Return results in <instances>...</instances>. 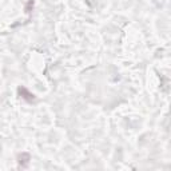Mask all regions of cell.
<instances>
[{
    "label": "cell",
    "instance_id": "cell-1",
    "mask_svg": "<svg viewBox=\"0 0 171 171\" xmlns=\"http://www.w3.org/2000/svg\"><path fill=\"white\" fill-rule=\"evenodd\" d=\"M19 94H20V96H22L23 99H26L27 102H32V100H35V95L31 94L27 88H24V87L19 88Z\"/></svg>",
    "mask_w": 171,
    "mask_h": 171
},
{
    "label": "cell",
    "instance_id": "cell-2",
    "mask_svg": "<svg viewBox=\"0 0 171 171\" xmlns=\"http://www.w3.org/2000/svg\"><path fill=\"white\" fill-rule=\"evenodd\" d=\"M18 159H19L20 166H22V167H26V166L28 164V162H29V155L26 154V153H23L22 155H19Z\"/></svg>",
    "mask_w": 171,
    "mask_h": 171
}]
</instances>
